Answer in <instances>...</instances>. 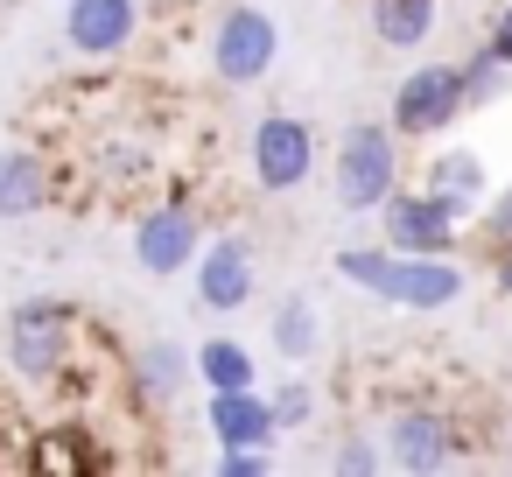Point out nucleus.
Returning a JSON list of instances; mask_svg holds the SVG:
<instances>
[{
  "mask_svg": "<svg viewBox=\"0 0 512 477\" xmlns=\"http://www.w3.org/2000/svg\"><path fill=\"white\" fill-rule=\"evenodd\" d=\"M330 267L351 281V288H365V295H379V302H393V309H449L463 288H470V274L456 267V253H400V246H337L330 253Z\"/></svg>",
  "mask_w": 512,
  "mask_h": 477,
  "instance_id": "1",
  "label": "nucleus"
},
{
  "mask_svg": "<svg viewBox=\"0 0 512 477\" xmlns=\"http://www.w3.org/2000/svg\"><path fill=\"white\" fill-rule=\"evenodd\" d=\"M456 71H463V99H470V113H477V106H498V99L512 92V64H505L491 43H484V50H470Z\"/></svg>",
  "mask_w": 512,
  "mask_h": 477,
  "instance_id": "19",
  "label": "nucleus"
},
{
  "mask_svg": "<svg viewBox=\"0 0 512 477\" xmlns=\"http://www.w3.org/2000/svg\"><path fill=\"white\" fill-rule=\"evenodd\" d=\"M218 470L225 477H267L274 470V449H218Z\"/></svg>",
  "mask_w": 512,
  "mask_h": 477,
  "instance_id": "23",
  "label": "nucleus"
},
{
  "mask_svg": "<svg viewBox=\"0 0 512 477\" xmlns=\"http://www.w3.org/2000/svg\"><path fill=\"white\" fill-rule=\"evenodd\" d=\"M330 470H337V477H372V470H386V442H372L365 428H351V435L330 449Z\"/></svg>",
  "mask_w": 512,
  "mask_h": 477,
  "instance_id": "20",
  "label": "nucleus"
},
{
  "mask_svg": "<svg viewBox=\"0 0 512 477\" xmlns=\"http://www.w3.org/2000/svg\"><path fill=\"white\" fill-rule=\"evenodd\" d=\"M330 190L351 218H379V204L400 190V134L393 120H351L330 155Z\"/></svg>",
  "mask_w": 512,
  "mask_h": 477,
  "instance_id": "2",
  "label": "nucleus"
},
{
  "mask_svg": "<svg viewBox=\"0 0 512 477\" xmlns=\"http://www.w3.org/2000/svg\"><path fill=\"white\" fill-rule=\"evenodd\" d=\"M477 232H484V246H491V253H512V183L498 190V204H484V211H477Z\"/></svg>",
  "mask_w": 512,
  "mask_h": 477,
  "instance_id": "22",
  "label": "nucleus"
},
{
  "mask_svg": "<svg viewBox=\"0 0 512 477\" xmlns=\"http://www.w3.org/2000/svg\"><path fill=\"white\" fill-rule=\"evenodd\" d=\"M491 50L512 64V0H505V8H498V22H491Z\"/></svg>",
  "mask_w": 512,
  "mask_h": 477,
  "instance_id": "24",
  "label": "nucleus"
},
{
  "mask_svg": "<svg viewBox=\"0 0 512 477\" xmlns=\"http://www.w3.org/2000/svg\"><path fill=\"white\" fill-rule=\"evenodd\" d=\"M386 456L414 477H435V470H456L463 463V421L449 407H393L386 414Z\"/></svg>",
  "mask_w": 512,
  "mask_h": 477,
  "instance_id": "5",
  "label": "nucleus"
},
{
  "mask_svg": "<svg viewBox=\"0 0 512 477\" xmlns=\"http://www.w3.org/2000/svg\"><path fill=\"white\" fill-rule=\"evenodd\" d=\"M141 29V8L134 0H71L64 8V43L78 57H120Z\"/></svg>",
  "mask_w": 512,
  "mask_h": 477,
  "instance_id": "11",
  "label": "nucleus"
},
{
  "mask_svg": "<svg viewBox=\"0 0 512 477\" xmlns=\"http://www.w3.org/2000/svg\"><path fill=\"white\" fill-rule=\"evenodd\" d=\"M379 225H386V246H400V253H456V211L421 183V190H393L386 204H379Z\"/></svg>",
  "mask_w": 512,
  "mask_h": 477,
  "instance_id": "9",
  "label": "nucleus"
},
{
  "mask_svg": "<svg viewBox=\"0 0 512 477\" xmlns=\"http://www.w3.org/2000/svg\"><path fill=\"white\" fill-rule=\"evenodd\" d=\"M190 274H197V302H204L211 316H232V309L253 302V246H246L239 232L204 239V253H197Z\"/></svg>",
  "mask_w": 512,
  "mask_h": 477,
  "instance_id": "10",
  "label": "nucleus"
},
{
  "mask_svg": "<svg viewBox=\"0 0 512 477\" xmlns=\"http://www.w3.org/2000/svg\"><path fill=\"white\" fill-rule=\"evenodd\" d=\"M267 400H274V421H281V435L316 421V386H309V379H274V393H267Z\"/></svg>",
  "mask_w": 512,
  "mask_h": 477,
  "instance_id": "21",
  "label": "nucleus"
},
{
  "mask_svg": "<svg viewBox=\"0 0 512 477\" xmlns=\"http://www.w3.org/2000/svg\"><path fill=\"white\" fill-rule=\"evenodd\" d=\"M309 169H316V127L295 113H267L253 127V183L267 197H288L309 183Z\"/></svg>",
  "mask_w": 512,
  "mask_h": 477,
  "instance_id": "8",
  "label": "nucleus"
},
{
  "mask_svg": "<svg viewBox=\"0 0 512 477\" xmlns=\"http://www.w3.org/2000/svg\"><path fill=\"white\" fill-rule=\"evenodd\" d=\"M274 57H281V29H274L267 8H246L239 0V8H225L211 22V71L225 85H260L274 71Z\"/></svg>",
  "mask_w": 512,
  "mask_h": 477,
  "instance_id": "6",
  "label": "nucleus"
},
{
  "mask_svg": "<svg viewBox=\"0 0 512 477\" xmlns=\"http://www.w3.org/2000/svg\"><path fill=\"white\" fill-rule=\"evenodd\" d=\"M190 379H197V351H183L176 337L134 351V400H141V407H169Z\"/></svg>",
  "mask_w": 512,
  "mask_h": 477,
  "instance_id": "14",
  "label": "nucleus"
},
{
  "mask_svg": "<svg viewBox=\"0 0 512 477\" xmlns=\"http://www.w3.org/2000/svg\"><path fill=\"white\" fill-rule=\"evenodd\" d=\"M71 344H78V309L57 295H29L8 309V365L29 386H50L71 372Z\"/></svg>",
  "mask_w": 512,
  "mask_h": 477,
  "instance_id": "3",
  "label": "nucleus"
},
{
  "mask_svg": "<svg viewBox=\"0 0 512 477\" xmlns=\"http://www.w3.org/2000/svg\"><path fill=\"white\" fill-rule=\"evenodd\" d=\"M435 29V0H372V36L386 50H421Z\"/></svg>",
  "mask_w": 512,
  "mask_h": 477,
  "instance_id": "17",
  "label": "nucleus"
},
{
  "mask_svg": "<svg viewBox=\"0 0 512 477\" xmlns=\"http://www.w3.org/2000/svg\"><path fill=\"white\" fill-rule=\"evenodd\" d=\"M267 337H274V358H288V365L316 358V344H323V330H316V302H309V295H281Z\"/></svg>",
  "mask_w": 512,
  "mask_h": 477,
  "instance_id": "16",
  "label": "nucleus"
},
{
  "mask_svg": "<svg viewBox=\"0 0 512 477\" xmlns=\"http://www.w3.org/2000/svg\"><path fill=\"white\" fill-rule=\"evenodd\" d=\"M211 435H218V449H274V435H281L274 400H267L260 386L211 393Z\"/></svg>",
  "mask_w": 512,
  "mask_h": 477,
  "instance_id": "12",
  "label": "nucleus"
},
{
  "mask_svg": "<svg viewBox=\"0 0 512 477\" xmlns=\"http://www.w3.org/2000/svg\"><path fill=\"white\" fill-rule=\"evenodd\" d=\"M57 197V169L36 148H0V218H36Z\"/></svg>",
  "mask_w": 512,
  "mask_h": 477,
  "instance_id": "13",
  "label": "nucleus"
},
{
  "mask_svg": "<svg viewBox=\"0 0 512 477\" xmlns=\"http://www.w3.org/2000/svg\"><path fill=\"white\" fill-rule=\"evenodd\" d=\"M428 190H435L456 218L484 211V162H477V148H442V155H428Z\"/></svg>",
  "mask_w": 512,
  "mask_h": 477,
  "instance_id": "15",
  "label": "nucleus"
},
{
  "mask_svg": "<svg viewBox=\"0 0 512 477\" xmlns=\"http://www.w3.org/2000/svg\"><path fill=\"white\" fill-rule=\"evenodd\" d=\"M197 379L211 393H232V386H260V365H253V351L239 337H204L197 344Z\"/></svg>",
  "mask_w": 512,
  "mask_h": 477,
  "instance_id": "18",
  "label": "nucleus"
},
{
  "mask_svg": "<svg viewBox=\"0 0 512 477\" xmlns=\"http://www.w3.org/2000/svg\"><path fill=\"white\" fill-rule=\"evenodd\" d=\"M463 113H470V99H463V71H456V64H421V71H407V78L393 85V106H386V120H393L400 141H435V134H449Z\"/></svg>",
  "mask_w": 512,
  "mask_h": 477,
  "instance_id": "4",
  "label": "nucleus"
},
{
  "mask_svg": "<svg viewBox=\"0 0 512 477\" xmlns=\"http://www.w3.org/2000/svg\"><path fill=\"white\" fill-rule=\"evenodd\" d=\"M197 253H204V225L183 197H162L155 211H141V225H134V267L141 274H155V281L190 274Z\"/></svg>",
  "mask_w": 512,
  "mask_h": 477,
  "instance_id": "7",
  "label": "nucleus"
}]
</instances>
